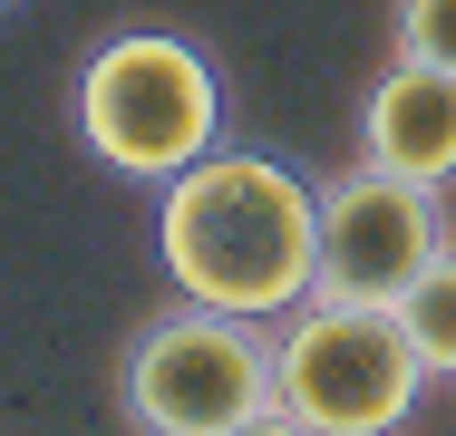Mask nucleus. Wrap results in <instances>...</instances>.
<instances>
[{"mask_svg":"<svg viewBox=\"0 0 456 436\" xmlns=\"http://www.w3.org/2000/svg\"><path fill=\"white\" fill-rule=\"evenodd\" d=\"M388 59L456 69V0H388Z\"/></svg>","mask_w":456,"mask_h":436,"instance_id":"nucleus-8","label":"nucleus"},{"mask_svg":"<svg viewBox=\"0 0 456 436\" xmlns=\"http://www.w3.org/2000/svg\"><path fill=\"white\" fill-rule=\"evenodd\" d=\"M224 436H311L301 417H281V408H263V417H243V427H224Z\"/></svg>","mask_w":456,"mask_h":436,"instance_id":"nucleus-9","label":"nucleus"},{"mask_svg":"<svg viewBox=\"0 0 456 436\" xmlns=\"http://www.w3.org/2000/svg\"><path fill=\"white\" fill-rule=\"evenodd\" d=\"M360 156L388 174H418V184H447L456 174V69L388 59L360 107Z\"/></svg>","mask_w":456,"mask_h":436,"instance_id":"nucleus-6","label":"nucleus"},{"mask_svg":"<svg viewBox=\"0 0 456 436\" xmlns=\"http://www.w3.org/2000/svg\"><path fill=\"white\" fill-rule=\"evenodd\" d=\"M156 271L175 301L281 320L311 301V271H321V194L281 156L214 146L156 194Z\"/></svg>","mask_w":456,"mask_h":436,"instance_id":"nucleus-1","label":"nucleus"},{"mask_svg":"<svg viewBox=\"0 0 456 436\" xmlns=\"http://www.w3.org/2000/svg\"><path fill=\"white\" fill-rule=\"evenodd\" d=\"M273 408V320L175 301L117 349V417L136 436H224Z\"/></svg>","mask_w":456,"mask_h":436,"instance_id":"nucleus-4","label":"nucleus"},{"mask_svg":"<svg viewBox=\"0 0 456 436\" xmlns=\"http://www.w3.org/2000/svg\"><path fill=\"white\" fill-rule=\"evenodd\" d=\"M0 10H20V0H0Z\"/></svg>","mask_w":456,"mask_h":436,"instance_id":"nucleus-10","label":"nucleus"},{"mask_svg":"<svg viewBox=\"0 0 456 436\" xmlns=\"http://www.w3.org/2000/svg\"><path fill=\"white\" fill-rule=\"evenodd\" d=\"M447 253V204L437 184L388 166H350L340 184H321V271L311 291L321 301H369V311H398V291Z\"/></svg>","mask_w":456,"mask_h":436,"instance_id":"nucleus-5","label":"nucleus"},{"mask_svg":"<svg viewBox=\"0 0 456 436\" xmlns=\"http://www.w3.org/2000/svg\"><path fill=\"white\" fill-rule=\"evenodd\" d=\"M398 330H408V349L428 359V378H456V243L398 291Z\"/></svg>","mask_w":456,"mask_h":436,"instance_id":"nucleus-7","label":"nucleus"},{"mask_svg":"<svg viewBox=\"0 0 456 436\" xmlns=\"http://www.w3.org/2000/svg\"><path fill=\"white\" fill-rule=\"evenodd\" d=\"M69 107H78L88 156L107 174H136V184H166V174H184L194 156L224 146V78L175 29H117V39H97Z\"/></svg>","mask_w":456,"mask_h":436,"instance_id":"nucleus-2","label":"nucleus"},{"mask_svg":"<svg viewBox=\"0 0 456 436\" xmlns=\"http://www.w3.org/2000/svg\"><path fill=\"white\" fill-rule=\"evenodd\" d=\"M428 398V359L408 349L398 311L369 301H301L273 320V408L311 436H398Z\"/></svg>","mask_w":456,"mask_h":436,"instance_id":"nucleus-3","label":"nucleus"}]
</instances>
